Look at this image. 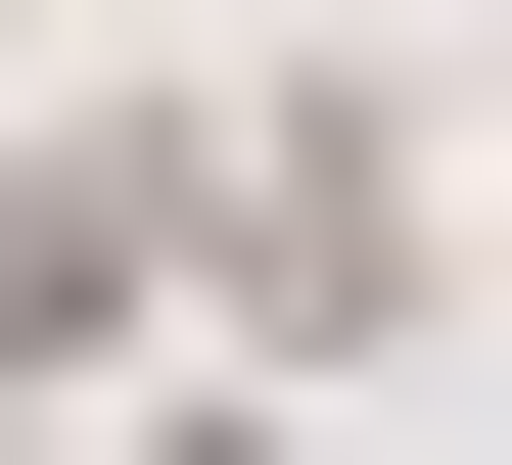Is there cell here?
Segmentation results:
<instances>
[{"label":"cell","mask_w":512,"mask_h":465,"mask_svg":"<svg viewBox=\"0 0 512 465\" xmlns=\"http://www.w3.org/2000/svg\"><path fill=\"white\" fill-rule=\"evenodd\" d=\"M140 279H187V140H0V419H47Z\"/></svg>","instance_id":"obj_1"}]
</instances>
